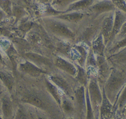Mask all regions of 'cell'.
<instances>
[{"label": "cell", "instance_id": "cell-1", "mask_svg": "<svg viewBox=\"0 0 126 119\" xmlns=\"http://www.w3.org/2000/svg\"><path fill=\"white\" fill-rule=\"evenodd\" d=\"M103 89L109 100L115 105L120 93L126 84V70L114 68L104 84Z\"/></svg>", "mask_w": 126, "mask_h": 119}, {"label": "cell", "instance_id": "cell-2", "mask_svg": "<svg viewBox=\"0 0 126 119\" xmlns=\"http://www.w3.org/2000/svg\"><path fill=\"white\" fill-rule=\"evenodd\" d=\"M42 22L46 30L57 37L69 40L76 38V34L63 20L54 17H43Z\"/></svg>", "mask_w": 126, "mask_h": 119}, {"label": "cell", "instance_id": "cell-3", "mask_svg": "<svg viewBox=\"0 0 126 119\" xmlns=\"http://www.w3.org/2000/svg\"><path fill=\"white\" fill-rule=\"evenodd\" d=\"M87 87L93 107L94 119H98L100 117V107L102 102L103 93L101 91L97 78L95 77L90 78Z\"/></svg>", "mask_w": 126, "mask_h": 119}, {"label": "cell", "instance_id": "cell-4", "mask_svg": "<svg viewBox=\"0 0 126 119\" xmlns=\"http://www.w3.org/2000/svg\"><path fill=\"white\" fill-rule=\"evenodd\" d=\"M116 9V7L111 0H98L88 8V10L97 17L104 13L114 11Z\"/></svg>", "mask_w": 126, "mask_h": 119}, {"label": "cell", "instance_id": "cell-5", "mask_svg": "<svg viewBox=\"0 0 126 119\" xmlns=\"http://www.w3.org/2000/svg\"><path fill=\"white\" fill-rule=\"evenodd\" d=\"M126 21V13L119 9H116L114 11V19L113 28H112V33L110 37L108 42L106 45L107 48H110L113 43L116 36L118 34L121 27L124 23Z\"/></svg>", "mask_w": 126, "mask_h": 119}, {"label": "cell", "instance_id": "cell-6", "mask_svg": "<svg viewBox=\"0 0 126 119\" xmlns=\"http://www.w3.org/2000/svg\"><path fill=\"white\" fill-rule=\"evenodd\" d=\"M75 110L80 115H85L86 117V97L85 87L79 86L74 90V95Z\"/></svg>", "mask_w": 126, "mask_h": 119}, {"label": "cell", "instance_id": "cell-7", "mask_svg": "<svg viewBox=\"0 0 126 119\" xmlns=\"http://www.w3.org/2000/svg\"><path fill=\"white\" fill-rule=\"evenodd\" d=\"M96 58L98 66V81L99 84L102 82L105 84L110 76L111 69L108 64V59L105 58V56L96 55Z\"/></svg>", "mask_w": 126, "mask_h": 119}, {"label": "cell", "instance_id": "cell-8", "mask_svg": "<svg viewBox=\"0 0 126 119\" xmlns=\"http://www.w3.org/2000/svg\"><path fill=\"white\" fill-rule=\"evenodd\" d=\"M103 100L100 107V119H111L117 114L115 105L109 100L103 89Z\"/></svg>", "mask_w": 126, "mask_h": 119}, {"label": "cell", "instance_id": "cell-9", "mask_svg": "<svg viewBox=\"0 0 126 119\" xmlns=\"http://www.w3.org/2000/svg\"><path fill=\"white\" fill-rule=\"evenodd\" d=\"M48 79L53 83H54L64 94L74 100V91H73L71 84L67 82V80L65 79L62 76L57 75H49Z\"/></svg>", "mask_w": 126, "mask_h": 119}, {"label": "cell", "instance_id": "cell-10", "mask_svg": "<svg viewBox=\"0 0 126 119\" xmlns=\"http://www.w3.org/2000/svg\"><path fill=\"white\" fill-rule=\"evenodd\" d=\"M20 100L24 104L32 105L42 110H48V105L38 94L32 93H26L21 97Z\"/></svg>", "mask_w": 126, "mask_h": 119}, {"label": "cell", "instance_id": "cell-11", "mask_svg": "<svg viewBox=\"0 0 126 119\" xmlns=\"http://www.w3.org/2000/svg\"><path fill=\"white\" fill-rule=\"evenodd\" d=\"M19 70L20 72L32 77H39L42 75L48 74L46 70L40 68L28 60L19 65Z\"/></svg>", "mask_w": 126, "mask_h": 119}, {"label": "cell", "instance_id": "cell-12", "mask_svg": "<svg viewBox=\"0 0 126 119\" xmlns=\"http://www.w3.org/2000/svg\"><path fill=\"white\" fill-rule=\"evenodd\" d=\"M25 57L27 59L40 68L46 70L47 68H50L53 65V63L49 58L33 52H28L25 53Z\"/></svg>", "mask_w": 126, "mask_h": 119}, {"label": "cell", "instance_id": "cell-13", "mask_svg": "<svg viewBox=\"0 0 126 119\" xmlns=\"http://www.w3.org/2000/svg\"><path fill=\"white\" fill-rule=\"evenodd\" d=\"M54 65L59 70L69 74L71 76L75 77L77 73V67L76 65L70 62L67 60L63 57L58 56L54 60Z\"/></svg>", "mask_w": 126, "mask_h": 119}, {"label": "cell", "instance_id": "cell-14", "mask_svg": "<svg viewBox=\"0 0 126 119\" xmlns=\"http://www.w3.org/2000/svg\"><path fill=\"white\" fill-rule=\"evenodd\" d=\"M114 19V11L110 12V13H108V15L106 16L104 18L103 21L102 22V26H101V30L100 32L102 34L106 45H107L111 33H112Z\"/></svg>", "mask_w": 126, "mask_h": 119}, {"label": "cell", "instance_id": "cell-15", "mask_svg": "<svg viewBox=\"0 0 126 119\" xmlns=\"http://www.w3.org/2000/svg\"><path fill=\"white\" fill-rule=\"evenodd\" d=\"M89 48L84 43H79L73 46L72 51L76 55L74 58L77 60V64L85 67V66L86 59L88 55Z\"/></svg>", "mask_w": 126, "mask_h": 119}, {"label": "cell", "instance_id": "cell-16", "mask_svg": "<svg viewBox=\"0 0 126 119\" xmlns=\"http://www.w3.org/2000/svg\"><path fill=\"white\" fill-rule=\"evenodd\" d=\"M85 16V14L83 11H71L64 12L60 15L54 16V18L63 22L77 23L81 21L84 18Z\"/></svg>", "mask_w": 126, "mask_h": 119}, {"label": "cell", "instance_id": "cell-17", "mask_svg": "<svg viewBox=\"0 0 126 119\" xmlns=\"http://www.w3.org/2000/svg\"><path fill=\"white\" fill-rule=\"evenodd\" d=\"M45 86L49 94L54 99L57 104L60 107L61 104L62 96L64 93L48 78L45 79Z\"/></svg>", "mask_w": 126, "mask_h": 119}, {"label": "cell", "instance_id": "cell-18", "mask_svg": "<svg viewBox=\"0 0 126 119\" xmlns=\"http://www.w3.org/2000/svg\"><path fill=\"white\" fill-rule=\"evenodd\" d=\"M106 45L104 41L102 34L100 32L96 37V38L93 40L92 43V49L95 56H105V50Z\"/></svg>", "mask_w": 126, "mask_h": 119}, {"label": "cell", "instance_id": "cell-19", "mask_svg": "<svg viewBox=\"0 0 126 119\" xmlns=\"http://www.w3.org/2000/svg\"><path fill=\"white\" fill-rule=\"evenodd\" d=\"M1 111L4 119L14 117V108L13 102L8 96L5 95L1 99Z\"/></svg>", "mask_w": 126, "mask_h": 119}, {"label": "cell", "instance_id": "cell-20", "mask_svg": "<svg viewBox=\"0 0 126 119\" xmlns=\"http://www.w3.org/2000/svg\"><path fill=\"white\" fill-rule=\"evenodd\" d=\"M97 0H77L71 4L65 12L83 11L88 10V8Z\"/></svg>", "mask_w": 126, "mask_h": 119}, {"label": "cell", "instance_id": "cell-21", "mask_svg": "<svg viewBox=\"0 0 126 119\" xmlns=\"http://www.w3.org/2000/svg\"><path fill=\"white\" fill-rule=\"evenodd\" d=\"M0 80L1 81L4 87L11 93L15 85V79L13 75L8 71L0 70Z\"/></svg>", "mask_w": 126, "mask_h": 119}, {"label": "cell", "instance_id": "cell-22", "mask_svg": "<svg viewBox=\"0 0 126 119\" xmlns=\"http://www.w3.org/2000/svg\"><path fill=\"white\" fill-rule=\"evenodd\" d=\"M75 65L77 67V73L74 77L75 79L80 84V85L86 87L88 86L90 80V76L88 72L85 67H83L77 63Z\"/></svg>", "mask_w": 126, "mask_h": 119}, {"label": "cell", "instance_id": "cell-23", "mask_svg": "<svg viewBox=\"0 0 126 119\" xmlns=\"http://www.w3.org/2000/svg\"><path fill=\"white\" fill-rule=\"evenodd\" d=\"M60 107L63 109V112L64 113L65 115H72L75 111V105L73 99L69 98L65 94H63Z\"/></svg>", "mask_w": 126, "mask_h": 119}, {"label": "cell", "instance_id": "cell-24", "mask_svg": "<svg viewBox=\"0 0 126 119\" xmlns=\"http://www.w3.org/2000/svg\"><path fill=\"white\" fill-rule=\"evenodd\" d=\"M108 60H110L111 62L121 66H126V49L121 50L117 53L111 55Z\"/></svg>", "mask_w": 126, "mask_h": 119}, {"label": "cell", "instance_id": "cell-25", "mask_svg": "<svg viewBox=\"0 0 126 119\" xmlns=\"http://www.w3.org/2000/svg\"><path fill=\"white\" fill-rule=\"evenodd\" d=\"M27 14V12L25 8L20 4L13 3V8H12V16L14 17L16 20H21Z\"/></svg>", "mask_w": 126, "mask_h": 119}, {"label": "cell", "instance_id": "cell-26", "mask_svg": "<svg viewBox=\"0 0 126 119\" xmlns=\"http://www.w3.org/2000/svg\"><path fill=\"white\" fill-rule=\"evenodd\" d=\"M77 0H53L51 5L56 9L61 11H65L67 8Z\"/></svg>", "mask_w": 126, "mask_h": 119}, {"label": "cell", "instance_id": "cell-27", "mask_svg": "<svg viewBox=\"0 0 126 119\" xmlns=\"http://www.w3.org/2000/svg\"><path fill=\"white\" fill-rule=\"evenodd\" d=\"M42 5H43V8L42 11L43 14V17H54L60 15L65 12L57 10L55 8H53L51 4H42Z\"/></svg>", "mask_w": 126, "mask_h": 119}, {"label": "cell", "instance_id": "cell-28", "mask_svg": "<svg viewBox=\"0 0 126 119\" xmlns=\"http://www.w3.org/2000/svg\"><path fill=\"white\" fill-rule=\"evenodd\" d=\"M125 48H126V37L115 42L109 48L108 53L111 55L114 54V53L120 52L122 50L124 49Z\"/></svg>", "mask_w": 126, "mask_h": 119}, {"label": "cell", "instance_id": "cell-29", "mask_svg": "<svg viewBox=\"0 0 126 119\" xmlns=\"http://www.w3.org/2000/svg\"><path fill=\"white\" fill-rule=\"evenodd\" d=\"M126 84L122 89V90L121 91V93H120L119 98L117 99V102H116V104H115V107H116V110H117V113L121 112V110L124 108V107L126 105Z\"/></svg>", "mask_w": 126, "mask_h": 119}, {"label": "cell", "instance_id": "cell-30", "mask_svg": "<svg viewBox=\"0 0 126 119\" xmlns=\"http://www.w3.org/2000/svg\"><path fill=\"white\" fill-rule=\"evenodd\" d=\"M90 67L98 68L96 56H95L94 53H93L92 48H90L89 50H88V55H87V59H86L85 66V68Z\"/></svg>", "mask_w": 126, "mask_h": 119}, {"label": "cell", "instance_id": "cell-31", "mask_svg": "<svg viewBox=\"0 0 126 119\" xmlns=\"http://www.w3.org/2000/svg\"><path fill=\"white\" fill-rule=\"evenodd\" d=\"M85 97H86V117L85 119H94V113L92 103L90 99L89 94L87 87H85Z\"/></svg>", "mask_w": 126, "mask_h": 119}, {"label": "cell", "instance_id": "cell-32", "mask_svg": "<svg viewBox=\"0 0 126 119\" xmlns=\"http://www.w3.org/2000/svg\"><path fill=\"white\" fill-rule=\"evenodd\" d=\"M0 8L9 16H12L13 2L11 0H0Z\"/></svg>", "mask_w": 126, "mask_h": 119}, {"label": "cell", "instance_id": "cell-33", "mask_svg": "<svg viewBox=\"0 0 126 119\" xmlns=\"http://www.w3.org/2000/svg\"><path fill=\"white\" fill-rule=\"evenodd\" d=\"M116 9L126 13V0H111Z\"/></svg>", "mask_w": 126, "mask_h": 119}, {"label": "cell", "instance_id": "cell-34", "mask_svg": "<svg viewBox=\"0 0 126 119\" xmlns=\"http://www.w3.org/2000/svg\"><path fill=\"white\" fill-rule=\"evenodd\" d=\"M125 37H126V21L124 23L123 25L121 27V30H120L118 34L116 36L113 43H114L115 42H116V41H118L119 40L125 38ZM113 43H112V44H113Z\"/></svg>", "mask_w": 126, "mask_h": 119}, {"label": "cell", "instance_id": "cell-35", "mask_svg": "<svg viewBox=\"0 0 126 119\" xmlns=\"http://www.w3.org/2000/svg\"><path fill=\"white\" fill-rule=\"evenodd\" d=\"M28 40L32 43H39L41 41V39L40 36L37 34L35 33H30L28 34Z\"/></svg>", "mask_w": 126, "mask_h": 119}, {"label": "cell", "instance_id": "cell-36", "mask_svg": "<svg viewBox=\"0 0 126 119\" xmlns=\"http://www.w3.org/2000/svg\"><path fill=\"white\" fill-rule=\"evenodd\" d=\"M3 51L4 50L0 47V66H4L6 64V59Z\"/></svg>", "mask_w": 126, "mask_h": 119}, {"label": "cell", "instance_id": "cell-37", "mask_svg": "<svg viewBox=\"0 0 126 119\" xmlns=\"http://www.w3.org/2000/svg\"><path fill=\"white\" fill-rule=\"evenodd\" d=\"M7 16H8V15L6 14L5 12L0 8V22L4 20L6 18Z\"/></svg>", "mask_w": 126, "mask_h": 119}, {"label": "cell", "instance_id": "cell-38", "mask_svg": "<svg viewBox=\"0 0 126 119\" xmlns=\"http://www.w3.org/2000/svg\"><path fill=\"white\" fill-rule=\"evenodd\" d=\"M38 4H51L53 0H35Z\"/></svg>", "mask_w": 126, "mask_h": 119}, {"label": "cell", "instance_id": "cell-39", "mask_svg": "<svg viewBox=\"0 0 126 119\" xmlns=\"http://www.w3.org/2000/svg\"><path fill=\"white\" fill-rule=\"evenodd\" d=\"M19 1L26 6L31 5V0H19Z\"/></svg>", "mask_w": 126, "mask_h": 119}, {"label": "cell", "instance_id": "cell-40", "mask_svg": "<svg viewBox=\"0 0 126 119\" xmlns=\"http://www.w3.org/2000/svg\"><path fill=\"white\" fill-rule=\"evenodd\" d=\"M120 113H121V114H122V115L124 116V117L126 118V105L124 107V108L122 109V110H121V112Z\"/></svg>", "mask_w": 126, "mask_h": 119}, {"label": "cell", "instance_id": "cell-41", "mask_svg": "<svg viewBox=\"0 0 126 119\" xmlns=\"http://www.w3.org/2000/svg\"><path fill=\"white\" fill-rule=\"evenodd\" d=\"M4 86H3V83H2L1 81L0 80V93H1L2 91H3V87H4Z\"/></svg>", "mask_w": 126, "mask_h": 119}, {"label": "cell", "instance_id": "cell-42", "mask_svg": "<svg viewBox=\"0 0 126 119\" xmlns=\"http://www.w3.org/2000/svg\"><path fill=\"white\" fill-rule=\"evenodd\" d=\"M3 29H1V28H0V35L2 34V33H3Z\"/></svg>", "mask_w": 126, "mask_h": 119}, {"label": "cell", "instance_id": "cell-43", "mask_svg": "<svg viewBox=\"0 0 126 119\" xmlns=\"http://www.w3.org/2000/svg\"><path fill=\"white\" fill-rule=\"evenodd\" d=\"M122 68H124L126 69V66H124V67H122Z\"/></svg>", "mask_w": 126, "mask_h": 119}, {"label": "cell", "instance_id": "cell-44", "mask_svg": "<svg viewBox=\"0 0 126 119\" xmlns=\"http://www.w3.org/2000/svg\"><path fill=\"white\" fill-rule=\"evenodd\" d=\"M124 49H126V48H124ZM123 50H124V49H123Z\"/></svg>", "mask_w": 126, "mask_h": 119}]
</instances>
